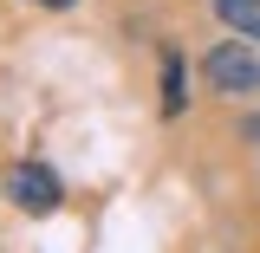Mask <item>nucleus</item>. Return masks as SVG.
<instances>
[{
	"label": "nucleus",
	"instance_id": "obj_1",
	"mask_svg": "<svg viewBox=\"0 0 260 253\" xmlns=\"http://www.w3.org/2000/svg\"><path fill=\"white\" fill-rule=\"evenodd\" d=\"M202 71H208V85L221 97H241V91H260V52L247 32H234V39H221L208 59H202Z\"/></svg>",
	"mask_w": 260,
	"mask_h": 253
},
{
	"label": "nucleus",
	"instance_id": "obj_2",
	"mask_svg": "<svg viewBox=\"0 0 260 253\" xmlns=\"http://www.w3.org/2000/svg\"><path fill=\"white\" fill-rule=\"evenodd\" d=\"M7 195H13V208H26V214H52L65 201V189H59V175L46 169V162H13L7 169Z\"/></svg>",
	"mask_w": 260,
	"mask_h": 253
},
{
	"label": "nucleus",
	"instance_id": "obj_3",
	"mask_svg": "<svg viewBox=\"0 0 260 253\" xmlns=\"http://www.w3.org/2000/svg\"><path fill=\"white\" fill-rule=\"evenodd\" d=\"M215 13H221V26L260 39V0H215Z\"/></svg>",
	"mask_w": 260,
	"mask_h": 253
},
{
	"label": "nucleus",
	"instance_id": "obj_4",
	"mask_svg": "<svg viewBox=\"0 0 260 253\" xmlns=\"http://www.w3.org/2000/svg\"><path fill=\"white\" fill-rule=\"evenodd\" d=\"M182 104H189V85H182V59H176V52H162V111L176 117Z\"/></svg>",
	"mask_w": 260,
	"mask_h": 253
},
{
	"label": "nucleus",
	"instance_id": "obj_5",
	"mask_svg": "<svg viewBox=\"0 0 260 253\" xmlns=\"http://www.w3.org/2000/svg\"><path fill=\"white\" fill-rule=\"evenodd\" d=\"M39 7H78V0H39Z\"/></svg>",
	"mask_w": 260,
	"mask_h": 253
}]
</instances>
